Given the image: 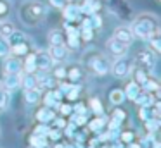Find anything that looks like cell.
Returning <instances> with one entry per match:
<instances>
[{"label":"cell","mask_w":161,"mask_h":148,"mask_svg":"<svg viewBox=\"0 0 161 148\" xmlns=\"http://www.w3.org/2000/svg\"><path fill=\"white\" fill-rule=\"evenodd\" d=\"M159 31V26H158V17L153 16V14H142L135 19L132 28L133 36H139L142 40H147L151 34L158 33Z\"/></svg>","instance_id":"1"},{"label":"cell","mask_w":161,"mask_h":148,"mask_svg":"<svg viewBox=\"0 0 161 148\" xmlns=\"http://www.w3.org/2000/svg\"><path fill=\"white\" fill-rule=\"evenodd\" d=\"M19 17L23 19V23H26L28 26H35L45 17V7L43 3L35 2V0H28L21 5L19 10Z\"/></svg>","instance_id":"2"},{"label":"cell","mask_w":161,"mask_h":148,"mask_svg":"<svg viewBox=\"0 0 161 148\" xmlns=\"http://www.w3.org/2000/svg\"><path fill=\"white\" fill-rule=\"evenodd\" d=\"M88 69H90L92 72H95L97 76H104V74H108V71H109V64H108L104 55L92 54V59L88 60Z\"/></svg>","instance_id":"3"},{"label":"cell","mask_w":161,"mask_h":148,"mask_svg":"<svg viewBox=\"0 0 161 148\" xmlns=\"http://www.w3.org/2000/svg\"><path fill=\"white\" fill-rule=\"evenodd\" d=\"M128 47H130V45H126V43H123V41L116 40L114 36H111L108 40V43H106V48L109 50V54L114 55L116 59H118V57H125L126 52H128Z\"/></svg>","instance_id":"4"},{"label":"cell","mask_w":161,"mask_h":148,"mask_svg":"<svg viewBox=\"0 0 161 148\" xmlns=\"http://www.w3.org/2000/svg\"><path fill=\"white\" fill-rule=\"evenodd\" d=\"M135 62L137 65H140V67H153L154 64H156V55H154L153 50H147V48H144V50H139L135 54Z\"/></svg>","instance_id":"5"},{"label":"cell","mask_w":161,"mask_h":148,"mask_svg":"<svg viewBox=\"0 0 161 148\" xmlns=\"http://www.w3.org/2000/svg\"><path fill=\"white\" fill-rule=\"evenodd\" d=\"M130 69H132L130 62L126 60V59H123V57H118V60H116L114 64H113L111 71H113V74H114V78L123 79V78H125V76L130 72Z\"/></svg>","instance_id":"6"},{"label":"cell","mask_w":161,"mask_h":148,"mask_svg":"<svg viewBox=\"0 0 161 148\" xmlns=\"http://www.w3.org/2000/svg\"><path fill=\"white\" fill-rule=\"evenodd\" d=\"M35 65L36 71H49L54 65V60L50 59L49 52H35Z\"/></svg>","instance_id":"7"},{"label":"cell","mask_w":161,"mask_h":148,"mask_svg":"<svg viewBox=\"0 0 161 148\" xmlns=\"http://www.w3.org/2000/svg\"><path fill=\"white\" fill-rule=\"evenodd\" d=\"M21 69H23V64H21V60H19L16 55H14V57L5 59V62H4L5 74H19V72H21Z\"/></svg>","instance_id":"8"},{"label":"cell","mask_w":161,"mask_h":148,"mask_svg":"<svg viewBox=\"0 0 161 148\" xmlns=\"http://www.w3.org/2000/svg\"><path fill=\"white\" fill-rule=\"evenodd\" d=\"M113 36L116 38V40L123 41V43L130 45L133 41V33H132V28H126V26H119L114 29V33H113Z\"/></svg>","instance_id":"9"},{"label":"cell","mask_w":161,"mask_h":148,"mask_svg":"<svg viewBox=\"0 0 161 148\" xmlns=\"http://www.w3.org/2000/svg\"><path fill=\"white\" fill-rule=\"evenodd\" d=\"M49 55H50V59H52L54 62H63L64 59L68 57V47L64 43L63 45H52Z\"/></svg>","instance_id":"10"},{"label":"cell","mask_w":161,"mask_h":148,"mask_svg":"<svg viewBox=\"0 0 161 148\" xmlns=\"http://www.w3.org/2000/svg\"><path fill=\"white\" fill-rule=\"evenodd\" d=\"M36 119H38L42 124H47V122H50V120L56 119V114H54V110L50 109V107L43 105L42 109L36 112Z\"/></svg>","instance_id":"11"},{"label":"cell","mask_w":161,"mask_h":148,"mask_svg":"<svg viewBox=\"0 0 161 148\" xmlns=\"http://www.w3.org/2000/svg\"><path fill=\"white\" fill-rule=\"evenodd\" d=\"M4 88L5 89H16L21 86V74H5L4 79Z\"/></svg>","instance_id":"12"},{"label":"cell","mask_w":161,"mask_h":148,"mask_svg":"<svg viewBox=\"0 0 161 148\" xmlns=\"http://www.w3.org/2000/svg\"><path fill=\"white\" fill-rule=\"evenodd\" d=\"M125 96L126 98H130V100H135L137 96L140 95V91H142V88H140V84H137L135 81H130L128 84L125 86Z\"/></svg>","instance_id":"13"},{"label":"cell","mask_w":161,"mask_h":148,"mask_svg":"<svg viewBox=\"0 0 161 148\" xmlns=\"http://www.w3.org/2000/svg\"><path fill=\"white\" fill-rule=\"evenodd\" d=\"M40 98H42V93H40L38 88H30V89H25V100L28 103H36L40 102Z\"/></svg>","instance_id":"14"},{"label":"cell","mask_w":161,"mask_h":148,"mask_svg":"<svg viewBox=\"0 0 161 148\" xmlns=\"http://www.w3.org/2000/svg\"><path fill=\"white\" fill-rule=\"evenodd\" d=\"M125 100H126L125 91H123V89H119V88L113 89V91L109 93V102H111L113 105H121V103L125 102Z\"/></svg>","instance_id":"15"},{"label":"cell","mask_w":161,"mask_h":148,"mask_svg":"<svg viewBox=\"0 0 161 148\" xmlns=\"http://www.w3.org/2000/svg\"><path fill=\"white\" fill-rule=\"evenodd\" d=\"M64 40H66V36H64V33L61 29H52L49 33V43H50V47H52V45H63Z\"/></svg>","instance_id":"16"},{"label":"cell","mask_w":161,"mask_h":148,"mask_svg":"<svg viewBox=\"0 0 161 148\" xmlns=\"http://www.w3.org/2000/svg\"><path fill=\"white\" fill-rule=\"evenodd\" d=\"M23 71L26 74H35L36 72V65H35V54H26V60L23 64Z\"/></svg>","instance_id":"17"},{"label":"cell","mask_w":161,"mask_h":148,"mask_svg":"<svg viewBox=\"0 0 161 148\" xmlns=\"http://www.w3.org/2000/svg\"><path fill=\"white\" fill-rule=\"evenodd\" d=\"M133 76H135V79H133V81H135L137 84H140V86H142L144 83L147 81V78H149L147 69L146 67H140V65H137V67L133 69Z\"/></svg>","instance_id":"18"},{"label":"cell","mask_w":161,"mask_h":148,"mask_svg":"<svg viewBox=\"0 0 161 148\" xmlns=\"http://www.w3.org/2000/svg\"><path fill=\"white\" fill-rule=\"evenodd\" d=\"M11 52L16 55V57H19V55H26V54H30V45H28V41H21V43H16V45H12L11 47Z\"/></svg>","instance_id":"19"},{"label":"cell","mask_w":161,"mask_h":148,"mask_svg":"<svg viewBox=\"0 0 161 148\" xmlns=\"http://www.w3.org/2000/svg\"><path fill=\"white\" fill-rule=\"evenodd\" d=\"M66 78L69 79L71 83H76L81 79V69L78 65H71V67L66 69Z\"/></svg>","instance_id":"20"},{"label":"cell","mask_w":161,"mask_h":148,"mask_svg":"<svg viewBox=\"0 0 161 148\" xmlns=\"http://www.w3.org/2000/svg\"><path fill=\"white\" fill-rule=\"evenodd\" d=\"M21 86L25 89H30V88H36V76L35 74H26L21 76Z\"/></svg>","instance_id":"21"},{"label":"cell","mask_w":161,"mask_h":148,"mask_svg":"<svg viewBox=\"0 0 161 148\" xmlns=\"http://www.w3.org/2000/svg\"><path fill=\"white\" fill-rule=\"evenodd\" d=\"M63 14H64V19L66 21H75L78 17V14H80V9L75 5H66L63 9Z\"/></svg>","instance_id":"22"},{"label":"cell","mask_w":161,"mask_h":148,"mask_svg":"<svg viewBox=\"0 0 161 148\" xmlns=\"http://www.w3.org/2000/svg\"><path fill=\"white\" fill-rule=\"evenodd\" d=\"M14 31H16V28H14V24H12V23H2V24H0V36L9 38Z\"/></svg>","instance_id":"23"},{"label":"cell","mask_w":161,"mask_h":148,"mask_svg":"<svg viewBox=\"0 0 161 148\" xmlns=\"http://www.w3.org/2000/svg\"><path fill=\"white\" fill-rule=\"evenodd\" d=\"M88 126H90V129H92V131L99 133V131H101L102 127L106 126V119H104V117H101V115H99V117H95V119H92Z\"/></svg>","instance_id":"24"},{"label":"cell","mask_w":161,"mask_h":148,"mask_svg":"<svg viewBox=\"0 0 161 148\" xmlns=\"http://www.w3.org/2000/svg\"><path fill=\"white\" fill-rule=\"evenodd\" d=\"M147 41H149V45L153 47V50L156 52H161V41H159V31L158 33H154V34H151L149 38H147Z\"/></svg>","instance_id":"25"},{"label":"cell","mask_w":161,"mask_h":148,"mask_svg":"<svg viewBox=\"0 0 161 148\" xmlns=\"http://www.w3.org/2000/svg\"><path fill=\"white\" fill-rule=\"evenodd\" d=\"M9 52H11V45H9L7 38L0 36V57H7Z\"/></svg>","instance_id":"26"},{"label":"cell","mask_w":161,"mask_h":148,"mask_svg":"<svg viewBox=\"0 0 161 148\" xmlns=\"http://www.w3.org/2000/svg\"><path fill=\"white\" fill-rule=\"evenodd\" d=\"M125 119H126V112H125V110H123V109H114V112H113V115H111V120L121 124Z\"/></svg>","instance_id":"27"},{"label":"cell","mask_w":161,"mask_h":148,"mask_svg":"<svg viewBox=\"0 0 161 148\" xmlns=\"http://www.w3.org/2000/svg\"><path fill=\"white\" fill-rule=\"evenodd\" d=\"M90 109L92 112H95L97 115H102V112H104V109H102V103L99 98H92L90 100Z\"/></svg>","instance_id":"28"},{"label":"cell","mask_w":161,"mask_h":148,"mask_svg":"<svg viewBox=\"0 0 161 148\" xmlns=\"http://www.w3.org/2000/svg\"><path fill=\"white\" fill-rule=\"evenodd\" d=\"M52 78L54 79H64L66 78V67L64 65H56L52 71Z\"/></svg>","instance_id":"29"},{"label":"cell","mask_w":161,"mask_h":148,"mask_svg":"<svg viewBox=\"0 0 161 148\" xmlns=\"http://www.w3.org/2000/svg\"><path fill=\"white\" fill-rule=\"evenodd\" d=\"M78 95H80V86L71 84V88L68 89V93H66V98L68 100H75V98H78Z\"/></svg>","instance_id":"30"},{"label":"cell","mask_w":161,"mask_h":148,"mask_svg":"<svg viewBox=\"0 0 161 148\" xmlns=\"http://www.w3.org/2000/svg\"><path fill=\"white\" fill-rule=\"evenodd\" d=\"M119 141L121 143H132L133 141V133L132 131H123V133H119Z\"/></svg>","instance_id":"31"},{"label":"cell","mask_w":161,"mask_h":148,"mask_svg":"<svg viewBox=\"0 0 161 148\" xmlns=\"http://www.w3.org/2000/svg\"><path fill=\"white\" fill-rule=\"evenodd\" d=\"M49 2H50V5L56 7V9H64L66 5H69L71 0H49Z\"/></svg>","instance_id":"32"},{"label":"cell","mask_w":161,"mask_h":148,"mask_svg":"<svg viewBox=\"0 0 161 148\" xmlns=\"http://www.w3.org/2000/svg\"><path fill=\"white\" fill-rule=\"evenodd\" d=\"M59 109L63 115H71V112H73V107L68 105V103H59Z\"/></svg>","instance_id":"33"},{"label":"cell","mask_w":161,"mask_h":148,"mask_svg":"<svg viewBox=\"0 0 161 148\" xmlns=\"http://www.w3.org/2000/svg\"><path fill=\"white\" fill-rule=\"evenodd\" d=\"M7 103V89L0 86V107H5Z\"/></svg>","instance_id":"34"},{"label":"cell","mask_w":161,"mask_h":148,"mask_svg":"<svg viewBox=\"0 0 161 148\" xmlns=\"http://www.w3.org/2000/svg\"><path fill=\"white\" fill-rule=\"evenodd\" d=\"M9 12V3L5 0H0V17H4Z\"/></svg>","instance_id":"35"},{"label":"cell","mask_w":161,"mask_h":148,"mask_svg":"<svg viewBox=\"0 0 161 148\" xmlns=\"http://www.w3.org/2000/svg\"><path fill=\"white\" fill-rule=\"evenodd\" d=\"M73 110L78 114V115H85V112H87V109H85L83 103H78V105H75V107H73Z\"/></svg>","instance_id":"36"},{"label":"cell","mask_w":161,"mask_h":148,"mask_svg":"<svg viewBox=\"0 0 161 148\" xmlns=\"http://www.w3.org/2000/svg\"><path fill=\"white\" fill-rule=\"evenodd\" d=\"M128 148H142V145H139V143H128Z\"/></svg>","instance_id":"37"},{"label":"cell","mask_w":161,"mask_h":148,"mask_svg":"<svg viewBox=\"0 0 161 148\" xmlns=\"http://www.w3.org/2000/svg\"><path fill=\"white\" fill-rule=\"evenodd\" d=\"M0 24H2V21H0Z\"/></svg>","instance_id":"38"}]
</instances>
